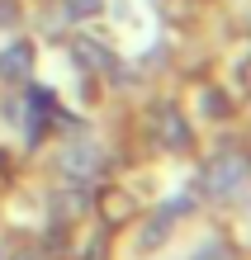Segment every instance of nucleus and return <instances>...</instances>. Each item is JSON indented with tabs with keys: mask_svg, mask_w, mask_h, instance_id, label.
<instances>
[{
	"mask_svg": "<svg viewBox=\"0 0 251 260\" xmlns=\"http://www.w3.org/2000/svg\"><path fill=\"white\" fill-rule=\"evenodd\" d=\"M204 189H209L213 199H228V194H237L246 180H251V161L242 156V151H218V156L204 166Z\"/></svg>",
	"mask_w": 251,
	"mask_h": 260,
	"instance_id": "obj_1",
	"label": "nucleus"
},
{
	"mask_svg": "<svg viewBox=\"0 0 251 260\" xmlns=\"http://www.w3.org/2000/svg\"><path fill=\"white\" fill-rule=\"evenodd\" d=\"M62 171H67L71 180H90V175L100 171V147L86 142V137H81V142H71L67 151H62Z\"/></svg>",
	"mask_w": 251,
	"mask_h": 260,
	"instance_id": "obj_2",
	"label": "nucleus"
},
{
	"mask_svg": "<svg viewBox=\"0 0 251 260\" xmlns=\"http://www.w3.org/2000/svg\"><path fill=\"white\" fill-rule=\"evenodd\" d=\"M29 62H34V48H29V43L5 48V52H0V81H19V76H29Z\"/></svg>",
	"mask_w": 251,
	"mask_h": 260,
	"instance_id": "obj_3",
	"label": "nucleus"
},
{
	"mask_svg": "<svg viewBox=\"0 0 251 260\" xmlns=\"http://www.w3.org/2000/svg\"><path fill=\"white\" fill-rule=\"evenodd\" d=\"M156 128H161L166 147H185V137H190V128L180 123V114L171 109V104H161V109H156Z\"/></svg>",
	"mask_w": 251,
	"mask_h": 260,
	"instance_id": "obj_4",
	"label": "nucleus"
},
{
	"mask_svg": "<svg viewBox=\"0 0 251 260\" xmlns=\"http://www.w3.org/2000/svg\"><path fill=\"white\" fill-rule=\"evenodd\" d=\"M76 57L90 67V71H109L114 62H109V52L100 48V43H90V38H76Z\"/></svg>",
	"mask_w": 251,
	"mask_h": 260,
	"instance_id": "obj_5",
	"label": "nucleus"
},
{
	"mask_svg": "<svg viewBox=\"0 0 251 260\" xmlns=\"http://www.w3.org/2000/svg\"><path fill=\"white\" fill-rule=\"evenodd\" d=\"M10 24H19V5L14 0H0V28H10Z\"/></svg>",
	"mask_w": 251,
	"mask_h": 260,
	"instance_id": "obj_6",
	"label": "nucleus"
},
{
	"mask_svg": "<svg viewBox=\"0 0 251 260\" xmlns=\"http://www.w3.org/2000/svg\"><path fill=\"white\" fill-rule=\"evenodd\" d=\"M194 260H232V251H228V246H218V241H209V246H204Z\"/></svg>",
	"mask_w": 251,
	"mask_h": 260,
	"instance_id": "obj_7",
	"label": "nucleus"
},
{
	"mask_svg": "<svg viewBox=\"0 0 251 260\" xmlns=\"http://www.w3.org/2000/svg\"><path fill=\"white\" fill-rule=\"evenodd\" d=\"M100 5H104V0H67V10H71V14H81V19H86V14H95Z\"/></svg>",
	"mask_w": 251,
	"mask_h": 260,
	"instance_id": "obj_8",
	"label": "nucleus"
},
{
	"mask_svg": "<svg viewBox=\"0 0 251 260\" xmlns=\"http://www.w3.org/2000/svg\"><path fill=\"white\" fill-rule=\"evenodd\" d=\"M24 260H34V255H24Z\"/></svg>",
	"mask_w": 251,
	"mask_h": 260,
	"instance_id": "obj_9",
	"label": "nucleus"
}]
</instances>
